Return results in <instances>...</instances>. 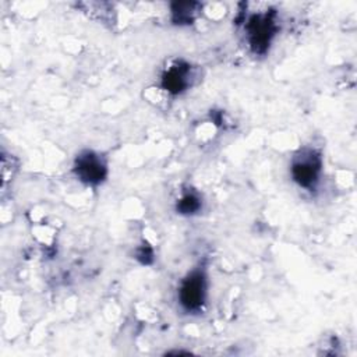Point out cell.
Segmentation results:
<instances>
[{
  "label": "cell",
  "mask_w": 357,
  "mask_h": 357,
  "mask_svg": "<svg viewBox=\"0 0 357 357\" xmlns=\"http://www.w3.org/2000/svg\"><path fill=\"white\" fill-rule=\"evenodd\" d=\"M322 172V156L314 148H303L293 156L290 174L293 181L307 191H312Z\"/></svg>",
  "instance_id": "cell-1"
},
{
  "label": "cell",
  "mask_w": 357,
  "mask_h": 357,
  "mask_svg": "<svg viewBox=\"0 0 357 357\" xmlns=\"http://www.w3.org/2000/svg\"><path fill=\"white\" fill-rule=\"evenodd\" d=\"M208 294V279L204 269H194L181 279L177 300L185 312H199Z\"/></svg>",
  "instance_id": "cell-2"
},
{
  "label": "cell",
  "mask_w": 357,
  "mask_h": 357,
  "mask_svg": "<svg viewBox=\"0 0 357 357\" xmlns=\"http://www.w3.org/2000/svg\"><path fill=\"white\" fill-rule=\"evenodd\" d=\"M74 173L86 185H99L106 180L107 163L102 155L93 151H84L77 155Z\"/></svg>",
  "instance_id": "cell-3"
},
{
  "label": "cell",
  "mask_w": 357,
  "mask_h": 357,
  "mask_svg": "<svg viewBox=\"0 0 357 357\" xmlns=\"http://www.w3.org/2000/svg\"><path fill=\"white\" fill-rule=\"evenodd\" d=\"M247 39L255 53H262L268 49L275 36V18L271 13L252 14L245 24Z\"/></svg>",
  "instance_id": "cell-4"
},
{
  "label": "cell",
  "mask_w": 357,
  "mask_h": 357,
  "mask_svg": "<svg viewBox=\"0 0 357 357\" xmlns=\"http://www.w3.org/2000/svg\"><path fill=\"white\" fill-rule=\"evenodd\" d=\"M191 67L183 61H176L170 64L163 75H162V85L163 89L172 92L174 95L181 93L190 86L191 82Z\"/></svg>",
  "instance_id": "cell-5"
},
{
  "label": "cell",
  "mask_w": 357,
  "mask_h": 357,
  "mask_svg": "<svg viewBox=\"0 0 357 357\" xmlns=\"http://www.w3.org/2000/svg\"><path fill=\"white\" fill-rule=\"evenodd\" d=\"M199 208H201V201L192 192H185L177 202V211H180V213L191 215V213H195Z\"/></svg>",
  "instance_id": "cell-6"
}]
</instances>
